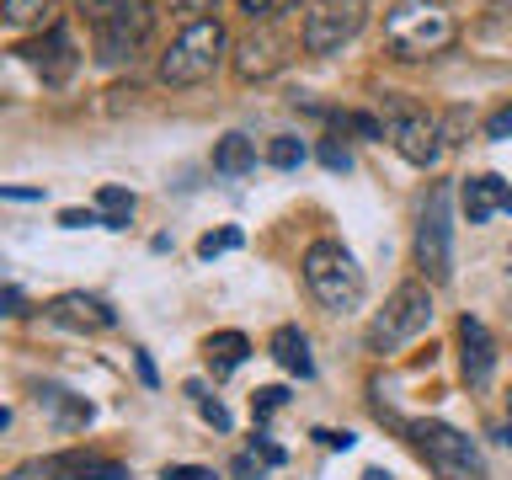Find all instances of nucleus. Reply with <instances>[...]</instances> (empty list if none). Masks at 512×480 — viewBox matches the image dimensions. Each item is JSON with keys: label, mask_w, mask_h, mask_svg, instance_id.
<instances>
[{"label": "nucleus", "mask_w": 512, "mask_h": 480, "mask_svg": "<svg viewBox=\"0 0 512 480\" xmlns=\"http://www.w3.org/2000/svg\"><path fill=\"white\" fill-rule=\"evenodd\" d=\"M6 198H11V203H32V198H43V192H32V187H6Z\"/></svg>", "instance_id": "36"}, {"label": "nucleus", "mask_w": 512, "mask_h": 480, "mask_svg": "<svg viewBox=\"0 0 512 480\" xmlns=\"http://www.w3.org/2000/svg\"><path fill=\"white\" fill-rule=\"evenodd\" d=\"M160 480H219L214 470H203V464H166Z\"/></svg>", "instance_id": "27"}, {"label": "nucleus", "mask_w": 512, "mask_h": 480, "mask_svg": "<svg viewBox=\"0 0 512 480\" xmlns=\"http://www.w3.org/2000/svg\"><path fill=\"white\" fill-rule=\"evenodd\" d=\"M363 480H390V475H384V470H368V475H363Z\"/></svg>", "instance_id": "39"}, {"label": "nucleus", "mask_w": 512, "mask_h": 480, "mask_svg": "<svg viewBox=\"0 0 512 480\" xmlns=\"http://www.w3.org/2000/svg\"><path fill=\"white\" fill-rule=\"evenodd\" d=\"M75 6H80V16H91V27H96L112 6H118V0H75Z\"/></svg>", "instance_id": "33"}, {"label": "nucleus", "mask_w": 512, "mask_h": 480, "mask_svg": "<svg viewBox=\"0 0 512 480\" xmlns=\"http://www.w3.org/2000/svg\"><path fill=\"white\" fill-rule=\"evenodd\" d=\"M304 6V0H240V11H246L251 16V22H278V16H288V11H299Z\"/></svg>", "instance_id": "22"}, {"label": "nucleus", "mask_w": 512, "mask_h": 480, "mask_svg": "<svg viewBox=\"0 0 512 480\" xmlns=\"http://www.w3.org/2000/svg\"><path fill=\"white\" fill-rule=\"evenodd\" d=\"M304 139H294V134H278L267 144V166H278V171H294V166H304Z\"/></svg>", "instance_id": "20"}, {"label": "nucleus", "mask_w": 512, "mask_h": 480, "mask_svg": "<svg viewBox=\"0 0 512 480\" xmlns=\"http://www.w3.org/2000/svg\"><path fill=\"white\" fill-rule=\"evenodd\" d=\"M256 454H262L267 464H283V448H278V443H267V438H256Z\"/></svg>", "instance_id": "35"}, {"label": "nucleus", "mask_w": 512, "mask_h": 480, "mask_svg": "<svg viewBox=\"0 0 512 480\" xmlns=\"http://www.w3.org/2000/svg\"><path fill=\"white\" fill-rule=\"evenodd\" d=\"M240 240H246V235H240L235 224H230V230H214V235H203V240H198V256H224V251H235Z\"/></svg>", "instance_id": "24"}, {"label": "nucleus", "mask_w": 512, "mask_h": 480, "mask_svg": "<svg viewBox=\"0 0 512 480\" xmlns=\"http://www.w3.org/2000/svg\"><path fill=\"white\" fill-rule=\"evenodd\" d=\"M454 187L438 182L427 192V208H422V224H416V267H422V283H448L454 278Z\"/></svg>", "instance_id": "6"}, {"label": "nucleus", "mask_w": 512, "mask_h": 480, "mask_svg": "<svg viewBox=\"0 0 512 480\" xmlns=\"http://www.w3.org/2000/svg\"><path fill=\"white\" fill-rule=\"evenodd\" d=\"M6 315H27L22 310V288H6Z\"/></svg>", "instance_id": "37"}, {"label": "nucleus", "mask_w": 512, "mask_h": 480, "mask_svg": "<svg viewBox=\"0 0 512 480\" xmlns=\"http://www.w3.org/2000/svg\"><path fill=\"white\" fill-rule=\"evenodd\" d=\"M326 448H352V432H315Z\"/></svg>", "instance_id": "34"}, {"label": "nucleus", "mask_w": 512, "mask_h": 480, "mask_svg": "<svg viewBox=\"0 0 512 480\" xmlns=\"http://www.w3.org/2000/svg\"><path fill=\"white\" fill-rule=\"evenodd\" d=\"M496 438H502V443H507V448H512V422H507V427H502V432H496Z\"/></svg>", "instance_id": "38"}, {"label": "nucleus", "mask_w": 512, "mask_h": 480, "mask_svg": "<svg viewBox=\"0 0 512 480\" xmlns=\"http://www.w3.org/2000/svg\"><path fill=\"white\" fill-rule=\"evenodd\" d=\"M48 6L54 0H0V16H6V27H32V22H43Z\"/></svg>", "instance_id": "21"}, {"label": "nucleus", "mask_w": 512, "mask_h": 480, "mask_svg": "<svg viewBox=\"0 0 512 480\" xmlns=\"http://www.w3.org/2000/svg\"><path fill=\"white\" fill-rule=\"evenodd\" d=\"M384 43L395 48V59H432L454 43V16L438 0H395L384 16Z\"/></svg>", "instance_id": "3"}, {"label": "nucleus", "mask_w": 512, "mask_h": 480, "mask_svg": "<svg viewBox=\"0 0 512 480\" xmlns=\"http://www.w3.org/2000/svg\"><path fill=\"white\" fill-rule=\"evenodd\" d=\"M256 166V144L246 139V134H224L219 144H214V171H224V176H246Z\"/></svg>", "instance_id": "18"}, {"label": "nucleus", "mask_w": 512, "mask_h": 480, "mask_svg": "<svg viewBox=\"0 0 512 480\" xmlns=\"http://www.w3.org/2000/svg\"><path fill=\"white\" fill-rule=\"evenodd\" d=\"M96 214H102L107 230H123V224L134 219V192L128 187H102L96 192Z\"/></svg>", "instance_id": "19"}, {"label": "nucleus", "mask_w": 512, "mask_h": 480, "mask_svg": "<svg viewBox=\"0 0 512 480\" xmlns=\"http://www.w3.org/2000/svg\"><path fill=\"white\" fill-rule=\"evenodd\" d=\"M432 326V283H400L368 320V352H400Z\"/></svg>", "instance_id": "4"}, {"label": "nucleus", "mask_w": 512, "mask_h": 480, "mask_svg": "<svg viewBox=\"0 0 512 480\" xmlns=\"http://www.w3.org/2000/svg\"><path fill=\"white\" fill-rule=\"evenodd\" d=\"M192 395H198V411H203V422H208V427H219V432H230V411H224V406H219V400H208V395L198 390V384H192Z\"/></svg>", "instance_id": "25"}, {"label": "nucleus", "mask_w": 512, "mask_h": 480, "mask_svg": "<svg viewBox=\"0 0 512 480\" xmlns=\"http://www.w3.org/2000/svg\"><path fill=\"white\" fill-rule=\"evenodd\" d=\"M304 288L315 294L320 310L331 315H352L363 304V267L352 262V251L342 246V240H315L310 251H304Z\"/></svg>", "instance_id": "1"}, {"label": "nucleus", "mask_w": 512, "mask_h": 480, "mask_svg": "<svg viewBox=\"0 0 512 480\" xmlns=\"http://www.w3.org/2000/svg\"><path fill=\"white\" fill-rule=\"evenodd\" d=\"M48 320H54V326H70V331H107V326H118L112 304L96 299V294H59L54 304H48Z\"/></svg>", "instance_id": "12"}, {"label": "nucleus", "mask_w": 512, "mask_h": 480, "mask_svg": "<svg viewBox=\"0 0 512 480\" xmlns=\"http://www.w3.org/2000/svg\"><path fill=\"white\" fill-rule=\"evenodd\" d=\"M320 160H326L331 171H352V155H347L336 139H326V144H320Z\"/></svg>", "instance_id": "28"}, {"label": "nucleus", "mask_w": 512, "mask_h": 480, "mask_svg": "<svg viewBox=\"0 0 512 480\" xmlns=\"http://www.w3.org/2000/svg\"><path fill=\"white\" fill-rule=\"evenodd\" d=\"M16 54H22L27 64H38L43 80H70V70H75V48H70V32L64 27H48L43 38L22 43Z\"/></svg>", "instance_id": "13"}, {"label": "nucleus", "mask_w": 512, "mask_h": 480, "mask_svg": "<svg viewBox=\"0 0 512 480\" xmlns=\"http://www.w3.org/2000/svg\"><path fill=\"white\" fill-rule=\"evenodd\" d=\"M384 134H390V144L411 160V166H438V160H443V128H438V118H432L427 107H416L411 96H400V91L384 96Z\"/></svg>", "instance_id": "7"}, {"label": "nucleus", "mask_w": 512, "mask_h": 480, "mask_svg": "<svg viewBox=\"0 0 512 480\" xmlns=\"http://www.w3.org/2000/svg\"><path fill=\"white\" fill-rule=\"evenodd\" d=\"M267 352L278 358L288 374H299V379H310L315 374V358H310V336H304L299 326H278L272 331V342H267Z\"/></svg>", "instance_id": "16"}, {"label": "nucleus", "mask_w": 512, "mask_h": 480, "mask_svg": "<svg viewBox=\"0 0 512 480\" xmlns=\"http://www.w3.org/2000/svg\"><path fill=\"white\" fill-rule=\"evenodd\" d=\"M160 6H171V11L192 16V22H203V16H214V11H219V0H160Z\"/></svg>", "instance_id": "26"}, {"label": "nucleus", "mask_w": 512, "mask_h": 480, "mask_svg": "<svg viewBox=\"0 0 512 480\" xmlns=\"http://www.w3.org/2000/svg\"><path fill=\"white\" fill-rule=\"evenodd\" d=\"M43 400L64 416V422H91V406H86V400H70L64 390H43Z\"/></svg>", "instance_id": "23"}, {"label": "nucleus", "mask_w": 512, "mask_h": 480, "mask_svg": "<svg viewBox=\"0 0 512 480\" xmlns=\"http://www.w3.org/2000/svg\"><path fill=\"white\" fill-rule=\"evenodd\" d=\"M203 352H208V368H214V374H230V368H240L251 358V342L240 331H219L203 342Z\"/></svg>", "instance_id": "17"}, {"label": "nucleus", "mask_w": 512, "mask_h": 480, "mask_svg": "<svg viewBox=\"0 0 512 480\" xmlns=\"http://www.w3.org/2000/svg\"><path fill=\"white\" fill-rule=\"evenodd\" d=\"M155 32V6L150 0H118L102 22H96V59L102 64H123L134 59Z\"/></svg>", "instance_id": "9"}, {"label": "nucleus", "mask_w": 512, "mask_h": 480, "mask_svg": "<svg viewBox=\"0 0 512 480\" xmlns=\"http://www.w3.org/2000/svg\"><path fill=\"white\" fill-rule=\"evenodd\" d=\"M6 480H128V470L96 454H48V459L16 464Z\"/></svg>", "instance_id": "11"}, {"label": "nucleus", "mask_w": 512, "mask_h": 480, "mask_svg": "<svg viewBox=\"0 0 512 480\" xmlns=\"http://www.w3.org/2000/svg\"><path fill=\"white\" fill-rule=\"evenodd\" d=\"M283 390H278V384H267V390H256V416H272V411H278L283 406Z\"/></svg>", "instance_id": "32"}, {"label": "nucleus", "mask_w": 512, "mask_h": 480, "mask_svg": "<svg viewBox=\"0 0 512 480\" xmlns=\"http://www.w3.org/2000/svg\"><path fill=\"white\" fill-rule=\"evenodd\" d=\"M363 22H368L363 0H310V6H304L299 43H304V54H342V48L363 32Z\"/></svg>", "instance_id": "8"}, {"label": "nucleus", "mask_w": 512, "mask_h": 480, "mask_svg": "<svg viewBox=\"0 0 512 480\" xmlns=\"http://www.w3.org/2000/svg\"><path fill=\"white\" fill-rule=\"evenodd\" d=\"M411 443L416 454L432 464V475L438 480H486V459H480L475 438H464L459 427L448 422H411Z\"/></svg>", "instance_id": "5"}, {"label": "nucleus", "mask_w": 512, "mask_h": 480, "mask_svg": "<svg viewBox=\"0 0 512 480\" xmlns=\"http://www.w3.org/2000/svg\"><path fill=\"white\" fill-rule=\"evenodd\" d=\"M459 347H464V379H470V384H486L491 368H496V342H491L486 320L464 315V320H459Z\"/></svg>", "instance_id": "15"}, {"label": "nucleus", "mask_w": 512, "mask_h": 480, "mask_svg": "<svg viewBox=\"0 0 512 480\" xmlns=\"http://www.w3.org/2000/svg\"><path fill=\"white\" fill-rule=\"evenodd\" d=\"M347 128H358L363 139H390V134H384V123H379V118H368V112H352Z\"/></svg>", "instance_id": "29"}, {"label": "nucleus", "mask_w": 512, "mask_h": 480, "mask_svg": "<svg viewBox=\"0 0 512 480\" xmlns=\"http://www.w3.org/2000/svg\"><path fill=\"white\" fill-rule=\"evenodd\" d=\"M288 59H294V43H288L278 27H256V32H246V38L235 43V54H230L235 75L246 80V86H256V80H272Z\"/></svg>", "instance_id": "10"}, {"label": "nucleus", "mask_w": 512, "mask_h": 480, "mask_svg": "<svg viewBox=\"0 0 512 480\" xmlns=\"http://www.w3.org/2000/svg\"><path fill=\"white\" fill-rule=\"evenodd\" d=\"M496 214H512V187L502 182V176H491V171L470 176V182H464V219L486 224Z\"/></svg>", "instance_id": "14"}, {"label": "nucleus", "mask_w": 512, "mask_h": 480, "mask_svg": "<svg viewBox=\"0 0 512 480\" xmlns=\"http://www.w3.org/2000/svg\"><path fill=\"white\" fill-rule=\"evenodd\" d=\"M486 139H512V107H502V112L486 118Z\"/></svg>", "instance_id": "31"}, {"label": "nucleus", "mask_w": 512, "mask_h": 480, "mask_svg": "<svg viewBox=\"0 0 512 480\" xmlns=\"http://www.w3.org/2000/svg\"><path fill=\"white\" fill-rule=\"evenodd\" d=\"M224 54H235V48H230V32H224L219 16L187 22L171 38L166 54H160V80H166V86H203V80L224 64Z\"/></svg>", "instance_id": "2"}, {"label": "nucleus", "mask_w": 512, "mask_h": 480, "mask_svg": "<svg viewBox=\"0 0 512 480\" xmlns=\"http://www.w3.org/2000/svg\"><path fill=\"white\" fill-rule=\"evenodd\" d=\"M59 224L64 230H86V224H102V214H91V208H64Z\"/></svg>", "instance_id": "30"}]
</instances>
